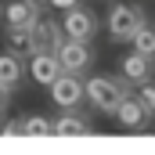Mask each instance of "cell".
<instances>
[{"instance_id": "cell-3", "label": "cell", "mask_w": 155, "mask_h": 155, "mask_svg": "<svg viewBox=\"0 0 155 155\" xmlns=\"http://www.w3.org/2000/svg\"><path fill=\"white\" fill-rule=\"evenodd\" d=\"M58 58H61V69H65V72H87L90 61H94L90 40H72V36H65V43L58 47Z\"/></svg>"}, {"instance_id": "cell-12", "label": "cell", "mask_w": 155, "mask_h": 155, "mask_svg": "<svg viewBox=\"0 0 155 155\" xmlns=\"http://www.w3.org/2000/svg\"><path fill=\"white\" fill-rule=\"evenodd\" d=\"M7 47H11V54H18V58H33L36 54V40H33V25L25 29V25H18V29H7Z\"/></svg>"}, {"instance_id": "cell-10", "label": "cell", "mask_w": 155, "mask_h": 155, "mask_svg": "<svg viewBox=\"0 0 155 155\" xmlns=\"http://www.w3.org/2000/svg\"><path fill=\"white\" fill-rule=\"evenodd\" d=\"M4 18H7V29H18V25L29 29L40 18V7H36V0H11L4 7Z\"/></svg>"}, {"instance_id": "cell-15", "label": "cell", "mask_w": 155, "mask_h": 155, "mask_svg": "<svg viewBox=\"0 0 155 155\" xmlns=\"http://www.w3.org/2000/svg\"><path fill=\"white\" fill-rule=\"evenodd\" d=\"M25 137H54V123L43 116H25Z\"/></svg>"}, {"instance_id": "cell-18", "label": "cell", "mask_w": 155, "mask_h": 155, "mask_svg": "<svg viewBox=\"0 0 155 155\" xmlns=\"http://www.w3.org/2000/svg\"><path fill=\"white\" fill-rule=\"evenodd\" d=\"M7 105H11V87L0 83V112H7Z\"/></svg>"}, {"instance_id": "cell-9", "label": "cell", "mask_w": 155, "mask_h": 155, "mask_svg": "<svg viewBox=\"0 0 155 155\" xmlns=\"http://www.w3.org/2000/svg\"><path fill=\"white\" fill-rule=\"evenodd\" d=\"M119 69H123V76L126 83H148L152 79V54H141V51H130V54H123V61H119Z\"/></svg>"}, {"instance_id": "cell-19", "label": "cell", "mask_w": 155, "mask_h": 155, "mask_svg": "<svg viewBox=\"0 0 155 155\" xmlns=\"http://www.w3.org/2000/svg\"><path fill=\"white\" fill-rule=\"evenodd\" d=\"M51 4H54V7H61V11H69V7H76L79 0H51Z\"/></svg>"}, {"instance_id": "cell-5", "label": "cell", "mask_w": 155, "mask_h": 155, "mask_svg": "<svg viewBox=\"0 0 155 155\" xmlns=\"http://www.w3.org/2000/svg\"><path fill=\"white\" fill-rule=\"evenodd\" d=\"M148 108H144V101L137 97V94H126L123 97V105L116 108V123L123 126V130H144L148 126Z\"/></svg>"}, {"instance_id": "cell-16", "label": "cell", "mask_w": 155, "mask_h": 155, "mask_svg": "<svg viewBox=\"0 0 155 155\" xmlns=\"http://www.w3.org/2000/svg\"><path fill=\"white\" fill-rule=\"evenodd\" d=\"M0 134H7V137H25V119H4V123H0Z\"/></svg>"}, {"instance_id": "cell-6", "label": "cell", "mask_w": 155, "mask_h": 155, "mask_svg": "<svg viewBox=\"0 0 155 155\" xmlns=\"http://www.w3.org/2000/svg\"><path fill=\"white\" fill-rule=\"evenodd\" d=\"M61 29H65V36H72V40H90L94 29H97V18L87 7H69L65 18H61Z\"/></svg>"}, {"instance_id": "cell-17", "label": "cell", "mask_w": 155, "mask_h": 155, "mask_svg": "<svg viewBox=\"0 0 155 155\" xmlns=\"http://www.w3.org/2000/svg\"><path fill=\"white\" fill-rule=\"evenodd\" d=\"M137 97L144 101V108H148V112L155 116V83H152V79H148V83H141V90H137Z\"/></svg>"}, {"instance_id": "cell-20", "label": "cell", "mask_w": 155, "mask_h": 155, "mask_svg": "<svg viewBox=\"0 0 155 155\" xmlns=\"http://www.w3.org/2000/svg\"><path fill=\"white\" fill-rule=\"evenodd\" d=\"M36 4H40V0H36ZM47 4H51V0H47Z\"/></svg>"}, {"instance_id": "cell-2", "label": "cell", "mask_w": 155, "mask_h": 155, "mask_svg": "<svg viewBox=\"0 0 155 155\" xmlns=\"http://www.w3.org/2000/svg\"><path fill=\"white\" fill-rule=\"evenodd\" d=\"M123 97H126V83L123 79H116V76H90L87 79V101L97 112L116 116V108L123 105Z\"/></svg>"}, {"instance_id": "cell-14", "label": "cell", "mask_w": 155, "mask_h": 155, "mask_svg": "<svg viewBox=\"0 0 155 155\" xmlns=\"http://www.w3.org/2000/svg\"><path fill=\"white\" fill-rule=\"evenodd\" d=\"M134 51H141V54H152L155 58V25H141L137 33H134Z\"/></svg>"}, {"instance_id": "cell-8", "label": "cell", "mask_w": 155, "mask_h": 155, "mask_svg": "<svg viewBox=\"0 0 155 155\" xmlns=\"http://www.w3.org/2000/svg\"><path fill=\"white\" fill-rule=\"evenodd\" d=\"M33 40H36V51H54L58 54V47L65 43V29L40 15L36 22H33Z\"/></svg>"}, {"instance_id": "cell-7", "label": "cell", "mask_w": 155, "mask_h": 155, "mask_svg": "<svg viewBox=\"0 0 155 155\" xmlns=\"http://www.w3.org/2000/svg\"><path fill=\"white\" fill-rule=\"evenodd\" d=\"M61 72H65V69H61V58H58L54 51H36L33 61H29V76L36 79L40 87H51Z\"/></svg>"}, {"instance_id": "cell-13", "label": "cell", "mask_w": 155, "mask_h": 155, "mask_svg": "<svg viewBox=\"0 0 155 155\" xmlns=\"http://www.w3.org/2000/svg\"><path fill=\"white\" fill-rule=\"evenodd\" d=\"M0 83H7L11 90L22 83V61H18V54H0Z\"/></svg>"}, {"instance_id": "cell-11", "label": "cell", "mask_w": 155, "mask_h": 155, "mask_svg": "<svg viewBox=\"0 0 155 155\" xmlns=\"http://www.w3.org/2000/svg\"><path fill=\"white\" fill-rule=\"evenodd\" d=\"M87 134H90V123L72 108H65V116L54 119V137H87Z\"/></svg>"}, {"instance_id": "cell-1", "label": "cell", "mask_w": 155, "mask_h": 155, "mask_svg": "<svg viewBox=\"0 0 155 155\" xmlns=\"http://www.w3.org/2000/svg\"><path fill=\"white\" fill-rule=\"evenodd\" d=\"M141 25H148V15H144L141 4H130V0H116L112 4V11H108V36L112 40H119V43L134 40V33Z\"/></svg>"}, {"instance_id": "cell-4", "label": "cell", "mask_w": 155, "mask_h": 155, "mask_svg": "<svg viewBox=\"0 0 155 155\" xmlns=\"http://www.w3.org/2000/svg\"><path fill=\"white\" fill-rule=\"evenodd\" d=\"M83 97H87V83H79L76 72H61L51 83V101L61 105V108H76Z\"/></svg>"}]
</instances>
